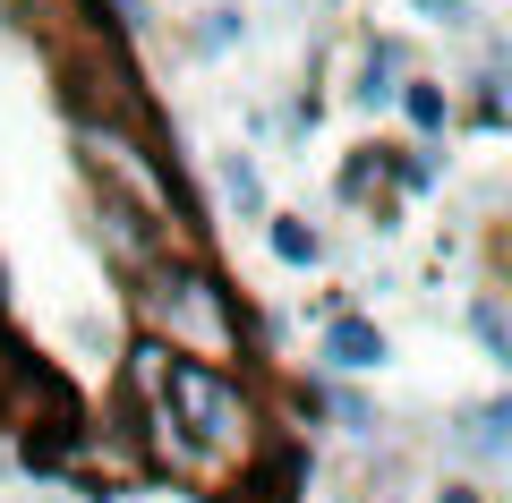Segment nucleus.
Masks as SVG:
<instances>
[{
    "label": "nucleus",
    "mask_w": 512,
    "mask_h": 503,
    "mask_svg": "<svg viewBox=\"0 0 512 503\" xmlns=\"http://www.w3.org/2000/svg\"><path fill=\"white\" fill-rule=\"evenodd\" d=\"M163 418H171V427H188L205 452H214V444H231V435L248 427L239 393L214 376V367H197V359H163Z\"/></svg>",
    "instance_id": "f257e3e1"
},
{
    "label": "nucleus",
    "mask_w": 512,
    "mask_h": 503,
    "mask_svg": "<svg viewBox=\"0 0 512 503\" xmlns=\"http://www.w3.org/2000/svg\"><path fill=\"white\" fill-rule=\"evenodd\" d=\"M316 359L333 367V376H367V367H384V333L367 316H333L325 324V350H316Z\"/></svg>",
    "instance_id": "f03ea898"
},
{
    "label": "nucleus",
    "mask_w": 512,
    "mask_h": 503,
    "mask_svg": "<svg viewBox=\"0 0 512 503\" xmlns=\"http://www.w3.org/2000/svg\"><path fill=\"white\" fill-rule=\"evenodd\" d=\"M265 239H274L282 265H316V256H325V239H316L308 222H291V214H274V231H265Z\"/></svg>",
    "instance_id": "7ed1b4c3"
},
{
    "label": "nucleus",
    "mask_w": 512,
    "mask_h": 503,
    "mask_svg": "<svg viewBox=\"0 0 512 503\" xmlns=\"http://www.w3.org/2000/svg\"><path fill=\"white\" fill-rule=\"evenodd\" d=\"M470 333H478V350H487L495 367H512V333H504V307H495V299L470 307Z\"/></svg>",
    "instance_id": "20e7f679"
},
{
    "label": "nucleus",
    "mask_w": 512,
    "mask_h": 503,
    "mask_svg": "<svg viewBox=\"0 0 512 503\" xmlns=\"http://www.w3.org/2000/svg\"><path fill=\"white\" fill-rule=\"evenodd\" d=\"M402 103H410V120H419V128H427V137H436V128H444V120H453V103H444V94H436V86H427V77H419V86H402Z\"/></svg>",
    "instance_id": "39448f33"
},
{
    "label": "nucleus",
    "mask_w": 512,
    "mask_h": 503,
    "mask_svg": "<svg viewBox=\"0 0 512 503\" xmlns=\"http://www.w3.org/2000/svg\"><path fill=\"white\" fill-rule=\"evenodd\" d=\"M504 418H512V410H504V401H487V410H478V418H470V444H478V452H487V461H504Z\"/></svg>",
    "instance_id": "423d86ee"
},
{
    "label": "nucleus",
    "mask_w": 512,
    "mask_h": 503,
    "mask_svg": "<svg viewBox=\"0 0 512 503\" xmlns=\"http://www.w3.org/2000/svg\"><path fill=\"white\" fill-rule=\"evenodd\" d=\"M222 188H231V205H248V214H256V205H265V188H256V162H222Z\"/></svg>",
    "instance_id": "0eeeda50"
},
{
    "label": "nucleus",
    "mask_w": 512,
    "mask_h": 503,
    "mask_svg": "<svg viewBox=\"0 0 512 503\" xmlns=\"http://www.w3.org/2000/svg\"><path fill=\"white\" fill-rule=\"evenodd\" d=\"M393 77H402V60H393V52H367V103H384V94H402V86H393Z\"/></svg>",
    "instance_id": "6e6552de"
},
{
    "label": "nucleus",
    "mask_w": 512,
    "mask_h": 503,
    "mask_svg": "<svg viewBox=\"0 0 512 503\" xmlns=\"http://www.w3.org/2000/svg\"><path fill=\"white\" fill-rule=\"evenodd\" d=\"M120 9V26H146V0H111Z\"/></svg>",
    "instance_id": "1a4fd4ad"
},
{
    "label": "nucleus",
    "mask_w": 512,
    "mask_h": 503,
    "mask_svg": "<svg viewBox=\"0 0 512 503\" xmlns=\"http://www.w3.org/2000/svg\"><path fill=\"white\" fill-rule=\"evenodd\" d=\"M444 503H478V495H470V486H444Z\"/></svg>",
    "instance_id": "9d476101"
}]
</instances>
